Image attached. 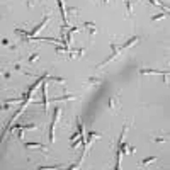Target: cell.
<instances>
[{
	"mask_svg": "<svg viewBox=\"0 0 170 170\" xmlns=\"http://www.w3.org/2000/svg\"><path fill=\"white\" fill-rule=\"evenodd\" d=\"M100 82H102V78H99V77H90V78H87V85H89V87L100 85Z\"/></svg>",
	"mask_w": 170,
	"mask_h": 170,
	"instance_id": "11",
	"label": "cell"
},
{
	"mask_svg": "<svg viewBox=\"0 0 170 170\" xmlns=\"http://www.w3.org/2000/svg\"><path fill=\"white\" fill-rule=\"evenodd\" d=\"M140 41H141V37H140V36H131L129 39H128V41H126V43H124V44L121 46V48H122V49L133 48V46H134V44H138V43H140Z\"/></svg>",
	"mask_w": 170,
	"mask_h": 170,
	"instance_id": "4",
	"label": "cell"
},
{
	"mask_svg": "<svg viewBox=\"0 0 170 170\" xmlns=\"http://www.w3.org/2000/svg\"><path fill=\"white\" fill-rule=\"evenodd\" d=\"M15 131H17V133H15V134H17V138H19V140H22V138H24V128H17Z\"/></svg>",
	"mask_w": 170,
	"mask_h": 170,
	"instance_id": "17",
	"label": "cell"
},
{
	"mask_svg": "<svg viewBox=\"0 0 170 170\" xmlns=\"http://www.w3.org/2000/svg\"><path fill=\"white\" fill-rule=\"evenodd\" d=\"M153 143H167L170 141V134H162V136H153L152 138Z\"/></svg>",
	"mask_w": 170,
	"mask_h": 170,
	"instance_id": "9",
	"label": "cell"
},
{
	"mask_svg": "<svg viewBox=\"0 0 170 170\" xmlns=\"http://www.w3.org/2000/svg\"><path fill=\"white\" fill-rule=\"evenodd\" d=\"M124 5H126V14H128V17H131V15H133L134 0H124Z\"/></svg>",
	"mask_w": 170,
	"mask_h": 170,
	"instance_id": "7",
	"label": "cell"
},
{
	"mask_svg": "<svg viewBox=\"0 0 170 170\" xmlns=\"http://www.w3.org/2000/svg\"><path fill=\"white\" fill-rule=\"evenodd\" d=\"M107 107L111 109L112 112L118 111V109H119V99H118L116 95H111V97L107 99Z\"/></svg>",
	"mask_w": 170,
	"mask_h": 170,
	"instance_id": "3",
	"label": "cell"
},
{
	"mask_svg": "<svg viewBox=\"0 0 170 170\" xmlns=\"http://www.w3.org/2000/svg\"><path fill=\"white\" fill-rule=\"evenodd\" d=\"M165 71H162V70H152V68H140V73L141 75H163Z\"/></svg>",
	"mask_w": 170,
	"mask_h": 170,
	"instance_id": "6",
	"label": "cell"
},
{
	"mask_svg": "<svg viewBox=\"0 0 170 170\" xmlns=\"http://www.w3.org/2000/svg\"><path fill=\"white\" fill-rule=\"evenodd\" d=\"M85 27H87V33H89L90 36H95L97 34V27L94 22H85Z\"/></svg>",
	"mask_w": 170,
	"mask_h": 170,
	"instance_id": "10",
	"label": "cell"
},
{
	"mask_svg": "<svg viewBox=\"0 0 170 170\" xmlns=\"http://www.w3.org/2000/svg\"><path fill=\"white\" fill-rule=\"evenodd\" d=\"M75 99H77V95H70V94H65V95L55 97V99H51V100H55V102H60V100H75Z\"/></svg>",
	"mask_w": 170,
	"mask_h": 170,
	"instance_id": "12",
	"label": "cell"
},
{
	"mask_svg": "<svg viewBox=\"0 0 170 170\" xmlns=\"http://www.w3.org/2000/svg\"><path fill=\"white\" fill-rule=\"evenodd\" d=\"M77 128H78V133H80V136H87V134H85V129H83V124H82V121H80V118H77ZM85 140H87V138H85Z\"/></svg>",
	"mask_w": 170,
	"mask_h": 170,
	"instance_id": "14",
	"label": "cell"
},
{
	"mask_svg": "<svg viewBox=\"0 0 170 170\" xmlns=\"http://www.w3.org/2000/svg\"><path fill=\"white\" fill-rule=\"evenodd\" d=\"M53 168H60V165H48V167H39V170H53Z\"/></svg>",
	"mask_w": 170,
	"mask_h": 170,
	"instance_id": "18",
	"label": "cell"
},
{
	"mask_svg": "<svg viewBox=\"0 0 170 170\" xmlns=\"http://www.w3.org/2000/svg\"><path fill=\"white\" fill-rule=\"evenodd\" d=\"M2 44H4V46H10V41H9L7 37H4V39H2Z\"/></svg>",
	"mask_w": 170,
	"mask_h": 170,
	"instance_id": "19",
	"label": "cell"
},
{
	"mask_svg": "<svg viewBox=\"0 0 170 170\" xmlns=\"http://www.w3.org/2000/svg\"><path fill=\"white\" fill-rule=\"evenodd\" d=\"M24 146H26L27 150H33L34 148V150H43V152H46V146L44 145H41V143H26Z\"/></svg>",
	"mask_w": 170,
	"mask_h": 170,
	"instance_id": "8",
	"label": "cell"
},
{
	"mask_svg": "<svg viewBox=\"0 0 170 170\" xmlns=\"http://www.w3.org/2000/svg\"><path fill=\"white\" fill-rule=\"evenodd\" d=\"M37 60H39V55H37V53H33V55L29 56V60H27V61H29V65H34Z\"/></svg>",
	"mask_w": 170,
	"mask_h": 170,
	"instance_id": "16",
	"label": "cell"
},
{
	"mask_svg": "<svg viewBox=\"0 0 170 170\" xmlns=\"http://www.w3.org/2000/svg\"><path fill=\"white\" fill-rule=\"evenodd\" d=\"M60 114H61V107H55V111H53V121H51V126H49V143L55 141V128H56V122L60 121Z\"/></svg>",
	"mask_w": 170,
	"mask_h": 170,
	"instance_id": "2",
	"label": "cell"
},
{
	"mask_svg": "<svg viewBox=\"0 0 170 170\" xmlns=\"http://www.w3.org/2000/svg\"><path fill=\"white\" fill-rule=\"evenodd\" d=\"M168 17V12H160V14H155L152 17V22H156V21H162V19Z\"/></svg>",
	"mask_w": 170,
	"mask_h": 170,
	"instance_id": "13",
	"label": "cell"
},
{
	"mask_svg": "<svg viewBox=\"0 0 170 170\" xmlns=\"http://www.w3.org/2000/svg\"><path fill=\"white\" fill-rule=\"evenodd\" d=\"M49 77V75H48ZM48 82V80H46ZM46 82H43V83H41V97H43V106H44V109H46V112H48V95H46Z\"/></svg>",
	"mask_w": 170,
	"mask_h": 170,
	"instance_id": "5",
	"label": "cell"
},
{
	"mask_svg": "<svg viewBox=\"0 0 170 170\" xmlns=\"http://www.w3.org/2000/svg\"><path fill=\"white\" fill-rule=\"evenodd\" d=\"M4 78H5V80H9V78H10V73H9V71H4Z\"/></svg>",
	"mask_w": 170,
	"mask_h": 170,
	"instance_id": "20",
	"label": "cell"
},
{
	"mask_svg": "<svg viewBox=\"0 0 170 170\" xmlns=\"http://www.w3.org/2000/svg\"><path fill=\"white\" fill-rule=\"evenodd\" d=\"M153 162H156V156H148V158L141 160V167H148L150 163H153Z\"/></svg>",
	"mask_w": 170,
	"mask_h": 170,
	"instance_id": "15",
	"label": "cell"
},
{
	"mask_svg": "<svg viewBox=\"0 0 170 170\" xmlns=\"http://www.w3.org/2000/svg\"><path fill=\"white\" fill-rule=\"evenodd\" d=\"M102 2H104V4H109V0H102Z\"/></svg>",
	"mask_w": 170,
	"mask_h": 170,
	"instance_id": "21",
	"label": "cell"
},
{
	"mask_svg": "<svg viewBox=\"0 0 170 170\" xmlns=\"http://www.w3.org/2000/svg\"><path fill=\"white\" fill-rule=\"evenodd\" d=\"M111 49H112V53L109 55V58H106L102 63H99V65H97V68H100V70H102L106 65H109L111 61H114V60L118 58L119 55H121V51H122V48H121V46H118L116 43H111Z\"/></svg>",
	"mask_w": 170,
	"mask_h": 170,
	"instance_id": "1",
	"label": "cell"
}]
</instances>
